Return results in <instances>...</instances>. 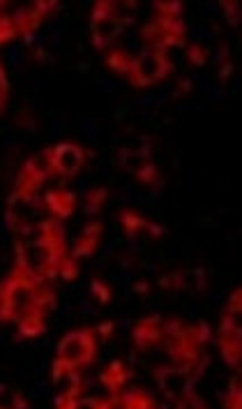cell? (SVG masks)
<instances>
[{"label":"cell","mask_w":242,"mask_h":409,"mask_svg":"<svg viewBox=\"0 0 242 409\" xmlns=\"http://www.w3.org/2000/svg\"><path fill=\"white\" fill-rule=\"evenodd\" d=\"M97 354V340H95V331L83 328V331H72L60 340L58 345V356L54 361V373L51 379L60 381L63 377H67L74 370H81L90 366L95 361Z\"/></svg>","instance_id":"1"},{"label":"cell","mask_w":242,"mask_h":409,"mask_svg":"<svg viewBox=\"0 0 242 409\" xmlns=\"http://www.w3.org/2000/svg\"><path fill=\"white\" fill-rule=\"evenodd\" d=\"M171 72V61L166 58L164 51L148 49L141 56L132 58V67H129V81L136 88L153 86L160 79Z\"/></svg>","instance_id":"2"},{"label":"cell","mask_w":242,"mask_h":409,"mask_svg":"<svg viewBox=\"0 0 242 409\" xmlns=\"http://www.w3.org/2000/svg\"><path fill=\"white\" fill-rule=\"evenodd\" d=\"M93 42L95 47H107L111 40H116V35L120 32V17H118L116 5L107 3V0H100L93 10Z\"/></svg>","instance_id":"3"},{"label":"cell","mask_w":242,"mask_h":409,"mask_svg":"<svg viewBox=\"0 0 242 409\" xmlns=\"http://www.w3.org/2000/svg\"><path fill=\"white\" fill-rule=\"evenodd\" d=\"M47 160H49V169H54L60 176H74L78 174V169L83 167V160H86V153L78 144H58L47 151Z\"/></svg>","instance_id":"4"},{"label":"cell","mask_w":242,"mask_h":409,"mask_svg":"<svg viewBox=\"0 0 242 409\" xmlns=\"http://www.w3.org/2000/svg\"><path fill=\"white\" fill-rule=\"evenodd\" d=\"M160 340H164V331H162V319H160V317H148V319H141L134 326L136 347L148 349V347H155Z\"/></svg>","instance_id":"5"},{"label":"cell","mask_w":242,"mask_h":409,"mask_svg":"<svg viewBox=\"0 0 242 409\" xmlns=\"http://www.w3.org/2000/svg\"><path fill=\"white\" fill-rule=\"evenodd\" d=\"M74 206H76V197L69 190H51L47 197H44V209L56 220L69 218L72 213H74Z\"/></svg>","instance_id":"6"},{"label":"cell","mask_w":242,"mask_h":409,"mask_svg":"<svg viewBox=\"0 0 242 409\" xmlns=\"http://www.w3.org/2000/svg\"><path fill=\"white\" fill-rule=\"evenodd\" d=\"M100 236H102V224L100 222H93L86 227V231L78 236V241L74 243V250H72V259H83V257H90L97 248V243H100Z\"/></svg>","instance_id":"7"},{"label":"cell","mask_w":242,"mask_h":409,"mask_svg":"<svg viewBox=\"0 0 242 409\" xmlns=\"http://www.w3.org/2000/svg\"><path fill=\"white\" fill-rule=\"evenodd\" d=\"M102 384L109 388V393H122V386L129 379V370L122 361H113L111 366L102 373Z\"/></svg>","instance_id":"8"},{"label":"cell","mask_w":242,"mask_h":409,"mask_svg":"<svg viewBox=\"0 0 242 409\" xmlns=\"http://www.w3.org/2000/svg\"><path fill=\"white\" fill-rule=\"evenodd\" d=\"M219 347L221 354L228 366H238L240 363V352H242V342H240V328L235 331H219Z\"/></svg>","instance_id":"9"},{"label":"cell","mask_w":242,"mask_h":409,"mask_svg":"<svg viewBox=\"0 0 242 409\" xmlns=\"http://www.w3.org/2000/svg\"><path fill=\"white\" fill-rule=\"evenodd\" d=\"M19 326V333L21 337H37L42 335L44 331H47V324H44V313H30L21 317V319L16 322Z\"/></svg>","instance_id":"10"},{"label":"cell","mask_w":242,"mask_h":409,"mask_svg":"<svg viewBox=\"0 0 242 409\" xmlns=\"http://www.w3.org/2000/svg\"><path fill=\"white\" fill-rule=\"evenodd\" d=\"M107 65H109L111 70H113L116 74H129V67H132V58H129L125 51L116 49V51H111V54L107 56Z\"/></svg>","instance_id":"11"},{"label":"cell","mask_w":242,"mask_h":409,"mask_svg":"<svg viewBox=\"0 0 242 409\" xmlns=\"http://www.w3.org/2000/svg\"><path fill=\"white\" fill-rule=\"evenodd\" d=\"M120 405H125V407H155V400L150 398L148 393H143L141 388H134V391L122 395Z\"/></svg>","instance_id":"12"},{"label":"cell","mask_w":242,"mask_h":409,"mask_svg":"<svg viewBox=\"0 0 242 409\" xmlns=\"http://www.w3.org/2000/svg\"><path fill=\"white\" fill-rule=\"evenodd\" d=\"M104 199H107V190H104V187H95L93 192H88V201H86L88 216H97V213H100Z\"/></svg>","instance_id":"13"},{"label":"cell","mask_w":242,"mask_h":409,"mask_svg":"<svg viewBox=\"0 0 242 409\" xmlns=\"http://www.w3.org/2000/svg\"><path fill=\"white\" fill-rule=\"evenodd\" d=\"M14 35H19V30H16V25H14V19L0 12V42H8Z\"/></svg>","instance_id":"14"},{"label":"cell","mask_w":242,"mask_h":409,"mask_svg":"<svg viewBox=\"0 0 242 409\" xmlns=\"http://www.w3.org/2000/svg\"><path fill=\"white\" fill-rule=\"evenodd\" d=\"M90 296H93L97 303L104 305L111 301V289L102 280H93V284H90Z\"/></svg>","instance_id":"15"},{"label":"cell","mask_w":242,"mask_h":409,"mask_svg":"<svg viewBox=\"0 0 242 409\" xmlns=\"http://www.w3.org/2000/svg\"><path fill=\"white\" fill-rule=\"evenodd\" d=\"M134 174L139 176L141 183H148V185H153V183H157V180H160V174H157L155 165H146V162H143V165L136 169Z\"/></svg>","instance_id":"16"},{"label":"cell","mask_w":242,"mask_h":409,"mask_svg":"<svg viewBox=\"0 0 242 409\" xmlns=\"http://www.w3.org/2000/svg\"><path fill=\"white\" fill-rule=\"evenodd\" d=\"M189 58H192L194 65H204L206 63V51L199 47V44H189Z\"/></svg>","instance_id":"17"},{"label":"cell","mask_w":242,"mask_h":409,"mask_svg":"<svg viewBox=\"0 0 242 409\" xmlns=\"http://www.w3.org/2000/svg\"><path fill=\"white\" fill-rule=\"evenodd\" d=\"M224 12H226L228 21L238 23V19H240V8H238V5H235V3H224Z\"/></svg>","instance_id":"18"},{"label":"cell","mask_w":242,"mask_h":409,"mask_svg":"<svg viewBox=\"0 0 242 409\" xmlns=\"http://www.w3.org/2000/svg\"><path fill=\"white\" fill-rule=\"evenodd\" d=\"M113 328H116V324H113V322H104L102 326L95 331V333H100L102 337H109L111 333H113Z\"/></svg>","instance_id":"19"},{"label":"cell","mask_w":242,"mask_h":409,"mask_svg":"<svg viewBox=\"0 0 242 409\" xmlns=\"http://www.w3.org/2000/svg\"><path fill=\"white\" fill-rule=\"evenodd\" d=\"M14 405H21V407H25V400H23V398H19V395H16V398H14Z\"/></svg>","instance_id":"20"}]
</instances>
